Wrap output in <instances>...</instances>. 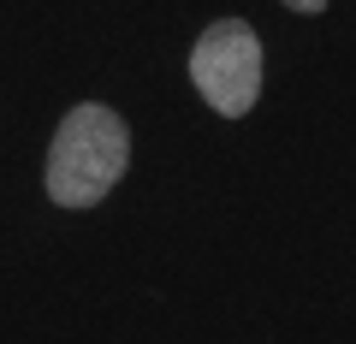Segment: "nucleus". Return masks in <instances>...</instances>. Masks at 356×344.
I'll return each mask as SVG.
<instances>
[{
	"label": "nucleus",
	"instance_id": "nucleus-1",
	"mask_svg": "<svg viewBox=\"0 0 356 344\" xmlns=\"http://www.w3.org/2000/svg\"><path fill=\"white\" fill-rule=\"evenodd\" d=\"M131 161V131L113 107H72L54 131V149H48V196L60 208H89L102 202L107 190L119 184Z\"/></svg>",
	"mask_w": 356,
	"mask_h": 344
},
{
	"label": "nucleus",
	"instance_id": "nucleus-3",
	"mask_svg": "<svg viewBox=\"0 0 356 344\" xmlns=\"http://www.w3.org/2000/svg\"><path fill=\"white\" fill-rule=\"evenodd\" d=\"M285 6H297V13H321L327 0H285Z\"/></svg>",
	"mask_w": 356,
	"mask_h": 344
},
{
	"label": "nucleus",
	"instance_id": "nucleus-2",
	"mask_svg": "<svg viewBox=\"0 0 356 344\" xmlns=\"http://www.w3.org/2000/svg\"><path fill=\"white\" fill-rule=\"evenodd\" d=\"M191 77L214 113L243 119L255 107V95H261V42H255V30L243 18L208 24L196 54H191Z\"/></svg>",
	"mask_w": 356,
	"mask_h": 344
}]
</instances>
